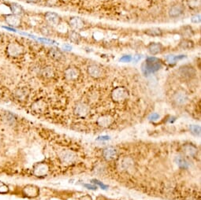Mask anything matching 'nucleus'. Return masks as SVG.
I'll return each instance as SVG.
<instances>
[{
	"instance_id": "1",
	"label": "nucleus",
	"mask_w": 201,
	"mask_h": 200,
	"mask_svg": "<svg viewBox=\"0 0 201 200\" xmlns=\"http://www.w3.org/2000/svg\"><path fill=\"white\" fill-rule=\"evenodd\" d=\"M163 63L160 59L155 57H149L146 59V61L143 65V71L145 75L155 73L159 71L163 67Z\"/></svg>"
},
{
	"instance_id": "2",
	"label": "nucleus",
	"mask_w": 201,
	"mask_h": 200,
	"mask_svg": "<svg viewBox=\"0 0 201 200\" xmlns=\"http://www.w3.org/2000/svg\"><path fill=\"white\" fill-rule=\"evenodd\" d=\"M6 53L8 57L12 58H18L25 55V46L18 42H10L6 47Z\"/></svg>"
},
{
	"instance_id": "3",
	"label": "nucleus",
	"mask_w": 201,
	"mask_h": 200,
	"mask_svg": "<svg viewBox=\"0 0 201 200\" xmlns=\"http://www.w3.org/2000/svg\"><path fill=\"white\" fill-rule=\"evenodd\" d=\"M178 75L181 79L184 80H192L196 76V70L191 65H184L179 67Z\"/></svg>"
},
{
	"instance_id": "4",
	"label": "nucleus",
	"mask_w": 201,
	"mask_h": 200,
	"mask_svg": "<svg viewBox=\"0 0 201 200\" xmlns=\"http://www.w3.org/2000/svg\"><path fill=\"white\" fill-rule=\"evenodd\" d=\"M87 73L90 77L93 78L95 80H100L106 76L105 70L98 64L89 65L87 68Z\"/></svg>"
},
{
	"instance_id": "5",
	"label": "nucleus",
	"mask_w": 201,
	"mask_h": 200,
	"mask_svg": "<svg viewBox=\"0 0 201 200\" xmlns=\"http://www.w3.org/2000/svg\"><path fill=\"white\" fill-rule=\"evenodd\" d=\"M129 98V91L125 87H117L111 92V99L115 103H123Z\"/></svg>"
},
{
	"instance_id": "6",
	"label": "nucleus",
	"mask_w": 201,
	"mask_h": 200,
	"mask_svg": "<svg viewBox=\"0 0 201 200\" xmlns=\"http://www.w3.org/2000/svg\"><path fill=\"white\" fill-rule=\"evenodd\" d=\"M64 78L70 82H75L80 77V70L78 67L70 65L64 71Z\"/></svg>"
},
{
	"instance_id": "7",
	"label": "nucleus",
	"mask_w": 201,
	"mask_h": 200,
	"mask_svg": "<svg viewBox=\"0 0 201 200\" xmlns=\"http://www.w3.org/2000/svg\"><path fill=\"white\" fill-rule=\"evenodd\" d=\"M14 99L19 103H26L28 99L30 91L27 87H20L15 89L13 92Z\"/></svg>"
},
{
	"instance_id": "8",
	"label": "nucleus",
	"mask_w": 201,
	"mask_h": 200,
	"mask_svg": "<svg viewBox=\"0 0 201 200\" xmlns=\"http://www.w3.org/2000/svg\"><path fill=\"white\" fill-rule=\"evenodd\" d=\"M3 20L5 23L10 27L13 28H17L21 25V19L20 16L13 14V13H7V14H3Z\"/></svg>"
},
{
	"instance_id": "9",
	"label": "nucleus",
	"mask_w": 201,
	"mask_h": 200,
	"mask_svg": "<svg viewBox=\"0 0 201 200\" xmlns=\"http://www.w3.org/2000/svg\"><path fill=\"white\" fill-rule=\"evenodd\" d=\"M74 114H76L77 117L85 118L89 114L90 108H89V106L85 103H78L74 106Z\"/></svg>"
},
{
	"instance_id": "10",
	"label": "nucleus",
	"mask_w": 201,
	"mask_h": 200,
	"mask_svg": "<svg viewBox=\"0 0 201 200\" xmlns=\"http://www.w3.org/2000/svg\"><path fill=\"white\" fill-rule=\"evenodd\" d=\"M44 18L47 23L51 27L58 26L62 21L61 17L59 15L54 12H47L44 15Z\"/></svg>"
},
{
	"instance_id": "11",
	"label": "nucleus",
	"mask_w": 201,
	"mask_h": 200,
	"mask_svg": "<svg viewBox=\"0 0 201 200\" xmlns=\"http://www.w3.org/2000/svg\"><path fill=\"white\" fill-rule=\"evenodd\" d=\"M188 100V96L184 90H178L173 95V101L178 106H183Z\"/></svg>"
},
{
	"instance_id": "12",
	"label": "nucleus",
	"mask_w": 201,
	"mask_h": 200,
	"mask_svg": "<svg viewBox=\"0 0 201 200\" xmlns=\"http://www.w3.org/2000/svg\"><path fill=\"white\" fill-rule=\"evenodd\" d=\"M69 25L74 31H80L83 29L85 25V21L78 17H70L69 20Z\"/></svg>"
},
{
	"instance_id": "13",
	"label": "nucleus",
	"mask_w": 201,
	"mask_h": 200,
	"mask_svg": "<svg viewBox=\"0 0 201 200\" xmlns=\"http://www.w3.org/2000/svg\"><path fill=\"white\" fill-rule=\"evenodd\" d=\"M148 52L150 53L152 55H160L164 50V46L161 43H155L152 42L147 46Z\"/></svg>"
},
{
	"instance_id": "14",
	"label": "nucleus",
	"mask_w": 201,
	"mask_h": 200,
	"mask_svg": "<svg viewBox=\"0 0 201 200\" xmlns=\"http://www.w3.org/2000/svg\"><path fill=\"white\" fill-rule=\"evenodd\" d=\"M32 110L36 114H43L44 113L47 108V104L43 99H38L32 104L31 106Z\"/></svg>"
},
{
	"instance_id": "15",
	"label": "nucleus",
	"mask_w": 201,
	"mask_h": 200,
	"mask_svg": "<svg viewBox=\"0 0 201 200\" xmlns=\"http://www.w3.org/2000/svg\"><path fill=\"white\" fill-rule=\"evenodd\" d=\"M76 154L71 151H64L60 154V159L63 163L66 164H70L75 161L76 159Z\"/></svg>"
},
{
	"instance_id": "16",
	"label": "nucleus",
	"mask_w": 201,
	"mask_h": 200,
	"mask_svg": "<svg viewBox=\"0 0 201 200\" xmlns=\"http://www.w3.org/2000/svg\"><path fill=\"white\" fill-rule=\"evenodd\" d=\"M184 11V7L182 5L176 4L170 8L169 11H168V13H169L170 17L175 18V17H180L181 15L183 14Z\"/></svg>"
},
{
	"instance_id": "17",
	"label": "nucleus",
	"mask_w": 201,
	"mask_h": 200,
	"mask_svg": "<svg viewBox=\"0 0 201 200\" xmlns=\"http://www.w3.org/2000/svg\"><path fill=\"white\" fill-rule=\"evenodd\" d=\"M22 192H23L24 195L27 197L34 198L39 195V188L36 186L29 184V185H26L24 187Z\"/></svg>"
},
{
	"instance_id": "18",
	"label": "nucleus",
	"mask_w": 201,
	"mask_h": 200,
	"mask_svg": "<svg viewBox=\"0 0 201 200\" xmlns=\"http://www.w3.org/2000/svg\"><path fill=\"white\" fill-rule=\"evenodd\" d=\"M40 76L44 79H52L55 76V71L53 66L51 65H46L44 67L41 68Z\"/></svg>"
},
{
	"instance_id": "19",
	"label": "nucleus",
	"mask_w": 201,
	"mask_h": 200,
	"mask_svg": "<svg viewBox=\"0 0 201 200\" xmlns=\"http://www.w3.org/2000/svg\"><path fill=\"white\" fill-rule=\"evenodd\" d=\"M7 6L10 8L11 13H13V14L17 15V16L21 17V15L24 14V13H25V10H24L23 7L17 2H8Z\"/></svg>"
},
{
	"instance_id": "20",
	"label": "nucleus",
	"mask_w": 201,
	"mask_h": 200,
	"mask_svg": "<svg viewBox=\"0 0 201 200\" xmlns=\"http://www.w3.org/2000/svg\"><path fill=\"white\" fill-rule=\"evenodd\" d=\"M114 122V118L110 115H103L100 117L97 120V124L99 126L103 127V128H106L110 126Z\"/></svg>"
},
{
	"instance_id": "21",
	"label": "nucleus",
	"mask_w": 201,
	"mask_h": 200,
	"mask_svg": "<svg viewBox=\"0 0 201 200\" xmlns=\"http://www.w3.org/2000/svg\"><path fill=\"white\" fill-rule=\"evenodd\" d=\"M103 155H104V158L106 159V160H113L118 155V151L113 147H109V148H106V149H104V152H103Z\"/></svg>"
},
{
	"instance_id": "22",
	"label": "nucleus",
	"mask_w": 201,
	"mask_h": 200,
	"mask_svg": "<svg viewBox=\"0 0 201 200\" xmlns=\"http://www.w3.org/2000/svg\"><path fill=\"white\" fill-rule=\"evenodd\" d=\"M49 56L52 59L55 61H61L62 59L63 58V54L60 51L59 49L56 48V47H51L49 49L48 51Z\"/></svg>"
},
{
	"instance_id": "23",
	"label": "nucleus",
	"mask_w": 201,
	"mask_h": 200,
	"mask_svg": "<svg viewBox=\"0 0 201 200\" xmlns=\"http://www.w3.org/2000/svg\"><path fill=\"white\" fill-rule=\"evenodd\" d=\"M194 42L193 40L187 38H184L181 40L179 44H178V46L182 50H191L194 47Z\"/></svg>"
},
{
	"instance_id": "24",
	"label": "nucleus",
	"mask_w": 201,
	"mask_h": 200,
	"mask_svg": "<svg viewBox=\"0 0 201 200\" xmlns=\"http://www.w3.org/2000/svg\"><path fill=\"white\" fill-rule=\"evenodd\" d=\"M144 33L146 34L147 36H152V37H159L163 36V32L159 28H151L144 30Z\"/></svg>"
},
{
	"instance_id": "25",
	"label": "nucleus",
	"mask_w": 201,
	"mask_h": 200,
	"mask_svg": "<svg viewBox=\"0 0 201 200\" xmlns=\"http://www.w3.org/2000/svg\"><path fill=\"white\" fill-rule=\"evenodd\" d=\"M48 172V167L46 164H39L37 165L35 169H34V173L36 175V176H44L46 175Z\"/></svg>"
},
{
	"instance_id": "26",
	"label": "nucleus",
	"mask_w": 201,
	"mask_h": 200,
	"mask_svg": "<svg viewBox=\"0 0 201 200\" xmlns=\"http://www.w3.org/2000/svg\"><path fill=\"white\" fill-rule=\"evenodd\" d=\"M68 38L71 42L76 43V44H78L81 41V39H82L80 33L77 31H74V30L70 31L68 32Z\"/></svg>"
},
{
	"instance_id": "27",
	"label": "nucleus",
	"mask_w": 201,
	"mask_h": 200,
	"mask_svg": "<svg viewBox=\"0 0 201 200\" xmlns=\"http://www.w3.org/2000/svg\"><path fill=\"white\" fill-rule=\"evenodd\" d=\"M185 55H167L166 57V60L169 63H176L178 60H182L184 58Z\"/></svg>"
},
{
	"instance_id": "28",
	"label": "nucleus",
	"mask_w": 201,
	"mask_h": 200,
	"mask_svg": "<svg viewBox=\"0 0 201 200\" xmlns=\"http://www.w3.org/2000/svg\"><path fill=\"white\" fill-rule=\"evenodd\" d=\"M184 151L187 154L190 156H195V154H196L197 149L193 145L191 144H188V145L184 146Z\"/></svg>"
},
{
	"instance_id": "29",
	"label": "nucleus",
	"mask_w": 201,
	"mask_h": 200,
	"mask_svg": "<svg viewBox=\"0 0 201 200\" xmlns=\"http://www.w3.org/2000/svg\"><path fill=\"white\" fill-rule=\"evenodd\" d=\"M176 161H177V164L178 165V166L180 167V168L187 169L188 167V162L182 157H178V158H176Z\"/></svg>"
},
{
	"instance_id": "30",
	"label": "nucleus",
	"mask_w": 201,
	"mask_h": 200,
	"mask_svg": "<svg viewBox=\"0 0 201 200\" xmlns=\"http://www.w3.org/2000/svg\"><path fill=\"white\" fill-rule=\"evenodd\" d=\"M9 192L8 186L2 181H0V194H7Z\"/></svg>"
},
{
	"instance_id": "31",
	"label": "nucleus",
	"mask_w": 201,
	"mask_h": 200,
	"mask_svg": "<svg viewBox=\"0 0 201 200\" xmlns=\"http://www.w3.org/2000/svg\"><path fill=\"white\" fill-rule=\"evenodd\" d=\"M190 129L194 135L199 136L200 134V126L199 125H191Z\"/></svg>"
},
{
	"instance_id": "32",
	"label": "nucleus",
	"mask_w": 201,
	"mask_h": 200,
	"mask_svg": "<svg viewBox=\"0 0 201 200\" xmlns=\"http://www.w3.org/2000/svg\"><path fill=\"white\" fill-rule=\"evenodd\" d=\"M133 60V58L130 55H124L120 58V61L122 62H130Z\"/></svg>"
},
{
	"instance_id": "33",
	"label": "nucleus",
	"mask_w": 201,
	"mask_h": 200,
	"mask_svg": "<svg viewBox=\"0 0 201 200\" xmlns=\"http://www.w3.org/2000/svg\"><path fill=\"white\" fill-rule=\"evenodd\" d=\"M200 14H196L194 15V16H193L192 17V18H191V21H192V22L194 24H198L200 22Z\"/></svg>"
},
{
	"instance_id": "34",
	"label": "nucleus",
	"mask_w": 201,
	"mask_h": 200,
	"mask_svg": "<svg viewBox=\"0 0 201 200\" xmlns=\"http://www.w3.org/2000/svg\"><path fill=\"white\" fill-rule=\"evenodd\" d=\"M92 182H93L94 184H97V185L100 186V187H101L102 189H104V190H106V189H107V186L105 185V184H104L102 183V182H100V181H97V180H92Z\"/></svg>"
},
{
	"instance_id": "35",
	"label": "nucleus",
	"mask_w": 201,
	"mask_h": 200,
	"mask_svg": "<svg viewBox=\"0 0 201 200\" xmlns=\"http://www.w3.org/2000/svg\"><path fill=\"white\" fill-rule=\"evenodd\" d=\"M159 115L156 113H153L149 116V120L152 121H155L159 120Z\"/></svg>"
},
{
	"instance_id": "36",
	"label": "nucleus",
	"mask_w": 201,
	"mask_h": 200,
	"mask_svg": "<svg viewBox=\"0 0 201 200\" xmlns=\"http://www.w3.org/2000/svg\"><path fill=\"white\" fill-rule=\"evenodd\" d=\"M46 3L48 7H55V5H57L58 0H47Z\"/></svg>"
},
{
	"instance_id": "37",
	"label": "nucleus",
	"mask_w": 201,
	"mask_h": 200,
	"mask_svg": "<svg viewBox=\"0 0 201 200\" xmlns=\"http://www.w3.org/2000/svg\"><path fill=\"white\" fill-rule=\"evenodd\" d=\"M109 139H110V137L107 136H104L98 137L97 140H101V141H104V140H109Z\"/></svg>"
},
{
	"instance_id": "38",
	"label": "nucleus",
	"mask_w": 201,
	"mask_h": 200,
	"mask_svg": "<svg viewBox=\"0 0 201 200\" xmlns=\"http://www.w3.org/2000/svg\"><path fill=\"white\" fill-rule=\"evenodd\" d=\"M84 186H85V187H87L88 189H90V190H95L96 188H97L96 186L91 185V184H84Z\"/></svg>"
},
{
	"instance_id": "39",
	"label": "nucleus",
	"mask_w": 201,
	"mask_h": 200,
	"mask_svg": "<svg viewBox=\"0 0 201 200\" xmlns=\"http://www.w3.org/2000/svg\"><path fill=\"white\" fill-rule=\"evenodd\" d=\"M27 3H31V4H35L39 2V0H24Z\"/></svg>"
},
{
	"instance_id": "40",
	"label": "nucleus",
	"mask_w": 201,
	"mask_h": 200,
	"mask_svg": "<svg viewBox=\"0 0 201 200\" xmlns=\"http://www.w3.org/2000/svg\"><path fill=\"white\" fill-rule=\"evenodd\" d=\"M63 48L64 50H66V51H71L72 50V46H70V45H64Z\"/></svg>"
},
{
	"instance_id": "41",
	"label": "nucleus",
	"mask_w": 201,
	"mask_h": 200,
	"mask_svg": "<svg viewBox=\"0 0 201 200\" xmlns=\"http://www.w3.org/2000/svg\"><path fill=\"white\" fill-rule=\"evenodd\" d=\"M140 59V55H135V56L134 57V61H135V62H137Z\"/></svg>"
},
{
	"instance_id": "42",
	"label": "nucleus",
	"mask_w": 201,
	"mask_h": 200,
	"mask_svg": "<svg viewBox=\"0 0 201 200\" xmlns=\"http://www.w3.org/2000/svg\"><path fill=\"white\" fill-rule=\"evenodd\" d=\"M3 28L7 30H10V32H17V31L15 30V28H11V27L10 28V27H7V26H3Z\"/></svg>"
},
{
	"instance_id": "43",
	"label": "nucleus",
	"mask_w": 201,
	"mask_h": 200,
	"mask_svg": "<svg viewBox=\"0 0 201 200\" xmlns=\"http://www.w3.org/2000/svg\"><path fill=\"white\" fill-rule=\"evenodd\" d=\"M80 200H92V199H91V198L89 197V196H84V197H82V198L80 199Z\"/></svg>"
},
{
	"instance_id": "44",
	"label": "nucleus",
	"mask_w": 201,
	"mask_h": 200,
	"mask_svg": "<svg viewBox=\"0 0 201 200\" xmlns=\"http://www.w3.org/2000/svg\"><path fill=\"white\" fill-rule=\"evenodd\" d=\"M2 43V35L0 34V44H1Z\"/></svg>"
},
{
	"instance_id": "45",
	"label": "nucleus",
	"mask_w": 201,
	"mask_h": 200,
	"mask_svg": "<svg viewBox=\"0 0 201 200\" xmlns=\"http://www.w3.org/2000/svg\"><path fill=\"white\" fill-rule=\"evenodd\" d=\"M2 90H1V89H0V98H1V96H2Z\"/></svg>"
},
{
	"instance_id": "46",
	"label": "nucleus",
	"mask_w": 201,
	"mask_h": 200,
	"mask_svg": "<svg viewBox=\"0 0 201 200\" xmlns=\"http://www.w3.org/2000/svg\"><path fill=\"white\" fill-rule=\"evenodd\" d=\"M0 2H1V0H0Z\"/></svg>"
}]
</instances>
